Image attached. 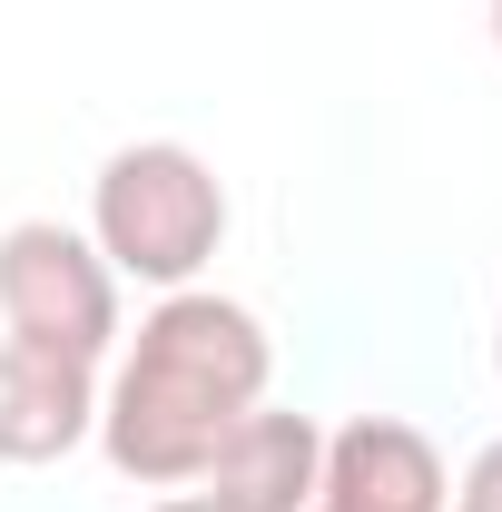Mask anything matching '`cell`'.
<instances>
[{
    "instance_id": "obj_4",
    "label": "cell",
    "mask_w": 502,
    "mask_h": 512,
    "mask_svg": "<svg viewBox=\"0 0 502 512\" xmlns=\"http://www.w3.org/2000/svg\"><path fill=\"white\" fill-rule=\"evenodd\" d=\"M453 473L424 424L404 414H355L325 434V473H315V512H443Z\"/></svg>"
},
{
    "instance_id": "obj_6",
    "label": "cell",
    "mask_w": 502,
    "mask_h": 512,
    "mask_svg": "<svg viewBox=\"0 0 502 512\" xmlns=\"http://www.w3.org/2000/svg\"><path fill=\"white\" fill-rule=\"evenodd\" d=\"M99 444V365L0 335V463H60Z\"/></svg>"
},
{
    "instance_id": "obj_3",
    "label": "cell",
    "mask_w": 502,
    "mask_h": 512,
    "mask_svg": "<svg viewBox=\"0 0 502 512\" xmlns=\"http://www.w3.org/2000/svg\"><path fill=\"white\" fill-rule=\"evenodd\" d=\"M0 335L79 355V365L119 355V335H128L119 325V276H109V256L89 247V227H60V217L0 227Z\"/></svg>"
},
{
    "instance_id": "obj_10",
    "label": "cell",
    "mask_w": 502,
    "mask_h": 512,
    "mask_svg": "<svg viewBox=\"0 0 502 512\" xmlns=\"http://www.w3.org/2000/svg\"><path fill=\"white\" fill-rule=\"evenodd\" d=\"M493 375H502V325H493Z\"/></svg>"
},
{
    "instance_id": "obj_7",
    "label": "cell",
    "mask_w": 502,
    "mask_h": 512,
    "mask_svg": "<svg viewBox=\"0 0 502 512\" xmlns=\"http://www.w3.org/2000/svg\"><path fill=\"white\" fill-rule=\"evenodd\" d=\"M443 512H502V434L463 463V483H453V503H443Z\"/></svg>"
},
{
    "instance_id": "obj_2",
    "label": "cell",
    "mask_w": 502,
    "mask_h": 512,
    "mask_svg": "<svg viewBox=\"0 0 502 512\" xmlns=\"http://www.w3.org/2000/svg\"><path fill=\"white\" fill-rule=\"evenodd\" d=\"M89 247L109 256L119 286H207L227 247V178L197 158L188 138H128L89 178Z\"/></svg>"
},
{
    "instance_id": "obj_1",
    "label": "cell",
    "mask_w": 502,
    "mask_h": 512,
    "mask_svg": "<svg viewBox=\"0 0 502 512\" xmlns=\"http://www.w3.org/2000/svg\"><path fill=\"white\" fill-rule=\"evenodd\" d=\"M276 384V335L256 306L217 286L158 296L138 335H119L109 384H99V453L148 493H188L207 453L227 444Z\"/></svg>"
},
{
    "instance_id": "obj_8",
    "label": "cell",
    "mask_w": 502,
    "mask_h": 512,
    "mask_svg": "<svg viewBox=\"0 0 502 512\" xmlns=\"http://www.w3.org/2000/svg\"><path fill=\"white\" fill-rule=\"evenodd\" d=\"M158 512H217V503H207V493H168Z\"/></svg>"
},
{
    "instance_id": "obj_9",
    "label": "cell",
    "mask_w": 502,
    "mask_h": 512,
    "mask_svg": "<svg viewBox=\"0 0 502 512\" xmlns=\"http://www.w3.org/2000/svg\"><path fill=\"white\" fill-rule=\"evenodd\" d=\"M483 20H493V50H502V0H493V10H483Z\"/></svg>"
},
{
    "instance_id": "obj_5",
    "label": "cell",
    "mask_w": 502,
    "mask_h": 512,
    "mask_svg": "<svg viewBox=\"0 0 502 512\" xmlns=\"http://www.w3.org/2000/svg\"><path fill=\"white\" fill-rule=\"evenodd\" d=\"M315 473H325V424L296 414V404H256L207 453V473L188 493H207L217 512H315Z\"/></svg>"
}]
</instances>
